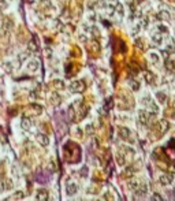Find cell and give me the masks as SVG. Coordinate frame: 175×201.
Instances as JSON below:
<instances>
[{
    "label": "cell",
    "instance_id": "obj_1",
    "mask_svg": "<svg viewBox=\"0 0 175 201\" xmlns=\"http://www.w3.org/2000/svg\"><path fill=\"white\" fill-rule=\"evenodd\" d=\"M70 91L74 92V93H81V92L85 91V82L84 81H81V79H75V81H73L71 83H70Z\"/></svg>",
    "mask_w": 175,
    "mask_h": 201
},
{
    "label": "cell",
    "instance_id": "obj_2",
    "mask_svg": "<svg viewBox=\"0 0 175 201\" xmlns=\"http://www.w3.org/2000/svg\"><path fill=\"white\" fill-rule=\"evenodd\" d=\"M38 68H40V62H38V59H30L28 62V64H26V71L30 73V74L37 73Z\"/></svg>",
    "mask_w": 175,
    "mask_h": 201
},
{
    "label": "cell",
    "instance_id": "obj_3",
    "mask_svg": "<svg viewBox=\"0 0 175 201\" xmlns=\"http://www.w3.org/2000/svg\"><path fill=\"white\" fill-rule=\"evenodd\" d=\"M151 41H152V44H155L157 47L163 45V36H161V33H160L157 29L151 33Z\"/></svg>",
    "mask_w": 175,
    "mask_h": 201
},
{
    "label": "cell",
    "instance_id": "obj_4",
    "mask_svg": "<svg viewBox=\"0 0 175 201\" xmlns=\"http://www.w3.org/2000/svg\"><path fill=\"white\" fill-rule=\"evenodd\" d=\"M149 119H151V112H148V111H145V110L138 111V120L141 125H148Z\"/></svg>",
    "mask_w": 175,
    "mask_h": 201
},
{
    "label": "cell",
    "instance_id": "obj_5",
    "mask_svg": "<svg viewBox=\"0 0 175 201\" xmlns=\"http://www.w3.org/2000/svg\"><path fill=\"white\" fill-rule=\"evenodd\" d=\"M172 181H174V177H172L171 174H163L159 178V182L163 186H170L172 183Z\"/></svg>",
    "mask_w": 175,
    "mask_h": 201
},
{
    "label": "cell",
    "instance_id": "obj_6",
    "mask_svg": "<svg viewBox=\"0 0 175 201\" xmlns=\"http://www.w3.org/2000/svg\"><path fill=\"white\" fill-rule=\"evenodd\" d=\"M148 60L151 62V64L157 66V64L160 63V55L157 53V52H155V51H151L149 53H148Z\"/></svg>",
    "mask_w": 175,
    "mask_h": 201
},
{
    "label": "cell",
    "instance_id": "obj_7",
    "mask_svg": "<svg viewBox=\"0 0 175 201\" xmlns=\"http://www.w3.org/2000/svg\"><path fill=\"white\" fill-rule=\"evenodd\" d=\"M15 64H14V62L12 60H6V62H3V64H1V68H3L4 73H7V74H11L12 71H14V68H15Z\"/></svg>",
    "mask_w": 175,
    "mask_h": 201
},
{
    "label": "cell",
    "instance_id": "obj_8",
    "mask_svg": "<svg viewBox=\"0 0 175 201\" xmlns=\"http://www.w3.org/2000/svg\"><path fill=\"white\" fill-rule=\"evenodd\" d=\"M48 198H49V194H48V192L45 189H38L36 193V200L37 201H48Z\"/></svg>",
    "mask_w": 175,
    "mask_h": 201
},
{
    "label": "cell",
    "instance_id": "obj_9",
    "mask_svg": "<svg viewBox=\"0 0 175 201\" xmlns=\"http://www.w3.org/2000/svg\"><path fill=\"white\" fill-rule=\"evenodd\" d=\"M157 18L160 21H166V22H170L171 21V12L167 11V10H161V11L157 12Z\"/></svg>",
    "mask_w": 175,
    "mask_h": 201
},
{
    "label": "cell",
    "instance_id": "obj_10",
    "mask_svg": "<svg viewBox=\"0 0 175 201\" xmlns=\"http://www.w3.org/2000/svg\"><path fill=\"white\" fill-rule=\"evenodd\" d=\"M77 192H78V185H77V183H74V182L67 183V186H66V193H67L68 196H74Z\"/></svg>",
    "mask_w": 175,
    "mask_h": 201
},
{
    "label": "cell",
    "instance_id": "obj_11",
    "mask_svg": "<svg viewBox=\"0 0 175 201\" xmlns=\"http://www.w3.org/2000/svg\"><path fill=\"white\" fill-rule=\"evenodd\" d=\"M36 140H37V142H38L40 145H43V146H47L48 144H49V138H48V135H45V134H43V133L37 134Z\"/></svg>",
    "mask_w": 175,
    "mask_h": 201
},
{
    "label": "cell",
    "instance_id": "obj_12",
    "mask_svg": "<svg viewBox=\"0 0 175 201\" xmlns=\"http://www.w3.org/2000/svg\"><path fill=\"white\" fill-rule=\"evenodd\" d=\"M21 126H22L23 130H30V129H32V119L28 118V116L22 118V120H21Z\"/></svg>",
    "mask_w": 175,
    "mask_h": 201
},
{
    "label": "cell",
    "instance_id": "obj_13",
    "mask_svg": "<svg viewBox=\"0 0 175 201\" xmlns=\"http://www.w3.org/2000/svg\"><path fill=\"white\" fill-rule=\"evenodd\" d=\"M119 135L122 140H129L131 137V131L127 127H119Z\"/></svg>",
    "mask_w": 175,
    "mask_h": 201
},
{
    "label": "cell",
    "instance_id": "obj_14",
    "mask_svg": "<svg viewBox=\"0 0 175 201\" xmlns=\"http://www.w3.org/2000/svg\"><path fill=\"white\" fill-rule=\"evenodd\" d=\"M134 192H135V194H137L138 197H144V196L147 194V192H148V186L147 185H139Z\"/></svg>",
    "mask_w": 175,
    "mask_h": 201
},
{
    "label": "cell",
    "instance_id": "obj_15",
    "mask_svg": "<svg viewBox=\"0 0 175 201\" xmlns=\"http://www.w3.org/2000/svg\"><path fill=\"white\" fill-rule=\"evenodd\" d=\"M49 100H51L52 105H59L60 103H62V97H60V95H58V93H52Z\"/></svg>",
    "mask_w": 175,
    "mask_h": 201
},
{
    "label": "cell",
    "instance_id": "obj_16",
    "mask_svg": "<svg viewBox=\"0 0 175 201\" xmlns=\"http://www.w3.org/2000/svg\"><path fill=\"white\" fill-rule=\"evenodd\" d=\"M144 79H145V82L147 83L152 85V83L155 82V75L152 74L151 71H145V73H144Z\"/></svg>",
    "mask_w": 175,
    "mask_h": 201
},
{
    "label": "cell",
    "instance_id": "obj_17",
    "mask_svg": "<svg viewBox=\"0 0 175 201\" xmlns=\"http://www.w3.org/2000/svg\"><path fill=\"white\" fill-rule=\"evenodd\" d=\"M114 12H116L118 15L120 16V18H123L124 16V7H123V4H120V3H118V4H115V8H114Z\"/></svg>",
    "mask_w": 175,
    "mask_h": 201
},
{
    "label": "cell",
    "instance_id": "obj_18",
    "mask_svg": "<svg viewBox=\"0 0 175 201\" xmlns=\"http://www.w3.org/2000/svg\"><path fill=\"white\" fill-rule=\"evenodd\" d=\"M28 55H29V51H26V52H22V53H19V55L16 56L15 58V60H16V64H22L25 62V60L28 59Z\"/></svg>",
    "mask_w": 175,
    "mask_h": 201
},
{
    "label": "cell",
    "instance_id": "obj_19",
    "mask_svg": "<svg viewBox=\"0 0 175 201\" xmlns=\"http://www.w3.org/2000/svg\"><path fill=\"white\" fill-rule=\"evenodd\" d=\"M156 29H157V30L161 33V36H163V37H164V36L167 37V36L170 34V29H168L166 25H157V28H156Z\"/></svg>",
    "mask_w": 175,
    "mask_h": 201
},
{
    "label": "cell",
    "instance_id": "obj_20",
    "mask_svg": "<svg viewBox=\"0 0 175 201\" xmlns=\"http://www.w3.org/2000/svg\"><path fill=\"white\" fill-rule=\"evenodd\" d=\"M52 83H53V88L58 89V91H63L64 88H66V85H64V82L62 81V79H55Z\"/></svg>",
    "mask_w": 175,
    "mask_h": 201
},
{
    "label": "cell",
    "instance_id": "obj_21",
    "mask_svg": "<svg viewBox=\"0 0 175 201\" xmlns=\"http://www.w3.org/2000/svg\"><path fill=\"white\" fill-rule=\"evenodd\" d=\"M141 25L139 24H134L133 26H131V29H130V34L131 36H137V34H139V32H141Z\"/></svg>",
    "mask_w": 175,
    "mask_h": 201
},
{
    "label": "cell",
    "instance_id": "obj_22",
    "mask_svg": "<svg viewBox=\"0 0 175 201\" xmlns=\"http://www.w3.org/2000/svg\"><path fill=\"white\" fill-rule=\"evenodd\" d=\"M156 99L159 100L160 104H166V101H167V96H166L164 92H157V93H156Z\"/></svg>",
    "mask_w": 175,
    "mask_h": 201
},
{
    "label": "cell",
    "instance_id": "obj_23",
    "mask_svg": "<svg viewBox=\"0 0 175 201\" xmlns=\"http://www.w3.org/2000/svg\"><path fill=\"white\" fill-rule=\"evenodd\" d=\"M40 6L41 7H44V8H52V10L55 8L51 0H40Z\"/></svg>",
    "mask_w": 175,
    "mask_h": 201
},
{
    "label": "cell",
    "instance_id": "obj_24",
    "mask_svg": "<svg viewBox=\"0 0 175 201\" xmlns=\"http://www.w3.org/2000/svg\"><path fill=\"white\" fill-rule=\"evenodd\" d=\"M129 86H130L133 91L137 92L139 89V82L138 81H135V79H130V81H129Z\"/></svg>",
    "mask_w": 175,
    "mask_h": 201
},
{
    "label": "cell",
    "instance_id": "obj_25",
    "mask_svg": "<svg viewBox=\"0 0 175 201\" xmlns=\"http://www.w3.org/2000/svg\"><path fill=\"white\" fill-rule=\"evenodd\" d=\"M8 7H10V3H8L7 0H0V11L1 12L7 11Z\"/></svg>",
    "mask_w": 175,
    "mask_h": 201
},
{
    "label": "cell",
    "instance_id": "obj_26",
    "mask_svg": "<svg viewBox=\"0 0 175 201\" xmlns=\"http://www.w3.org/2000/svg\"><path fill=\"white\" fill-rule=\"evenodd\" d=\"M159 126H160V133H164V131H167V129H168V122L167 120H160Z\"/></svg>",
    "mask_w": 175,
    "mask_h": 201
},
{
    "label": "cell",
    "instance_id": "obj_27",
    "mask_svg": "<svg viewBox=\"0 0 175 201\" xmlns=\"http://www.w3.org/2000/svg\"><path fill=\"white\" fill-rule=\"evenodd\" d=\"M166 66H167V70L175 71V62L172 59H168L167 62H166Z\"/></svg>",
    "mask_w": 175,
    "mask_h": 201
},
{
    "label": "cell",
    "instance_id": "obj_28",
    "mask_svg": "<svg viewBox=\"0 0 175 201\" xmlns=\"http://www.w3.org/2000/svg\"><path fill=\"white\" fill-rule=\"evenodd\" d=\"M139 25H141V28L147 29L148 26H149V18H148V16H144L142 19H141V22H139Z\"/></svg>",
    "mask_w": 175,
    "mask_h": 201
},
{
    "label": "cell",
    "instance_id": "obj_29",
    "mask_svg": "<svg viewBox=\"0 0 175 201\" xmlns=\"http://www.w3.org/2000/svg\"><path fill=\"white\" fill-rule=\"evenodd\" d=\"M139 185H141V183H139L138 181H131L130 183H129V187H130V189H133V190H135Z\"/></svg>",
    "mask_w": 175,
    "mask_h": 201
},
{
    "label": "cell",
    "instance_id": "obj_30",
    "mask_svg": "<svg viewBox=\"0 0 175 201\" xmlns=\"http://www.w3.org/2000/svg\"><path fill=\"white\" fill-rule=\"evenodd\" d=\"M90 33H93V36H95V37H99V36H100V30L96 28V26H90Z\"/></svg>",
    "mask_w": 175,
    "mask_h": 201
},
{
    "label": "cell",
    "instance_id": "obj_31",
    "mask_svg": "<svg viewBox=\"0 0 175 201\" xmlns=\"http://www.w3.org/2000/svg\"><path fill=\"white\" fill-rule=\"evenodd\" d=\"M36 49H37L36 44L33 43V41H30V43H29V47H28V51L29 52H33V51H36Z\"/></svg>",
    "mask_w": 175,
    "mask_h": 201
},
{
    "label": "cell",
    "instance_id": "obj_32",
    "mask_svg": "<svg viewBox=\"0 0 175 201\" xmlns=\"http://www.w3.org/2000/svg\"><path fill=\"white\" fill-rule=\"evenodd\" d=\"M4 26H6V29H11L12 28V21L11 19H4Z\"/></svg>",
    "mask_w": 175,
    "mask_h": 201
},
{
    "label": "cell",
    "instance_id": "obj_33",
    "mask_svg": "<svg viewBox=\"0 0 175 201\" xmlns=\"http://www.w3.org/2000/svg\"><path fill=\"white\" fill-rule=\"evenodd\" d=\"M88 19L90 21L92 24H95V21H96V15H95V12H90V14H88Z\"/></svg>",
    "mask_w": 175,
    "mask_h": 201
},
{
    "label": "cell",
    "instance_id": "obj_34",
    "mask_svg": "<svg viewBox=\"0 0 175 201\" xmlns=\"http://www.w3.org/2000/svg\"><path fill=\"white\" fill-rule=\"evenodd\" d=\"M151 201H163V200H161V197H160L159 194H153L152 198H151Z\"/></svg>",
    "mask_w": 175,
    "mask_h": 201
},
{
    "label": "cell",
    "instance_id": "obj_35",
    "mask_svg": "<svg viewBox=\"0 0 175 201\" xmlns=\"http://www.w3.org/2000/svg\"><path fill=\"white\" fill-rule=\"evenodd\" d=\"M23 197V193L22 192H16V194H14V198L15 200H19V198H22Z\"/></svg>",
    "mask_w": 175,
    "mask_h": 201
},
{
    "label": "cell",
    "instance_id": "obj_36",
    "mask_svg": "<svg viewBox=\"0 0 175 201\" xmlns=\"http://www.w3.org/2000/svg\"><path fill=\"white\" fill-rule=\"evenodd\" d=\"M175 49V45L172 43H170V44H167V51L168 52H172Z\"/></svg>",
    "mask_w": 175,
    "mask_h": 201
},
{
    "label": "cell",
    "instance_id": "obj_37",
    "mask_svg": "<svg viewBox=\"0 0 175 201\" xmlns=\"http://www.w3.org/2000/svg\"><path fill=\"white\" fill-rule=\"evenodd\" d=\"M105 1H107L110 6H115V4L119 3V0H105Z\"/></svg>",
    "mask_w": 175,
    "mask_h": 201
},
{
    "label": "cell",
    "instance_id": "obj_38",
    "mask_svg": "<svg viewBox=\"0 0 175 201\" xmlns=\"http://www.w3.org/2000/svg\"><path fill=\"white\" fill-rule=\"evenodd\" d=\"M86 133L88 134H92V133H93V126H92V125H88V126H86Z\"/></svg>",
    "mask_w": 175,
    "mask_h": 201
},
{
    "label": "cell",
    "instance_id": "obj_39",
    "mask_svg": "<svg viewBox=\"0 0 175 201\" xmlns=\"http://www.w3.org/2000/svg\"><path fill=\"white\" fill-rule=\"evenodd\" d=\"M174 108H175V101H174Z\"/></svg>",
    "mask_w": 175,
    "mask_h": 201
}]
</instances>
